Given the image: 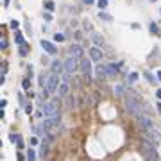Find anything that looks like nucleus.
I'll return each instance as SVG.
<instances>
[{"mask_svg": "<svg viewBox=\"0 0 161 161\" xmlns=\"http://www.w3.org/2000/svg\"><path fill=\"white\" fill-rule=\"evenodd\" d=\"M57 95L61 97V98H66L70 95V84L66 82V80H63L61 84H59V88H57Z\"/></svg>", "mask_w": 161, "mask_h": 161, "instance_id": "nucleus-11", "label": "nucleus"}, {"mask_svg": "<svg viewBox=\"0 0 161 161\" xmlns=\"http://www.w3.org/2000/svg\"><path fill=\"white\" fill-rule=\"evenodd\" d=\"M125 106H127V111H129L131 115H134L136 118H138L140 115H143V113H145L143 104H142V98H140L132 90H131L129 95L125 97Z\"/></svg>", "mask_w": 161, "mask_h": 161, "instance_id": "nucleus-1", "label": "nucleus"}, {"mask_svg": "<svg viewBox=\"0 0 161 161\" xmlns=\"http://www.w3.org/2000/svg\"><path fill=\"white\" fill-rule=\"evenodd\" d=\"M57 104H59V100L57 98H54L52 102H43L41 104V113L45 116H54V115H57Z\"/></svg>", "mask_w": 161, "mask_h": 161, "instance_id": "nucleus-3", "label": "nucleus"}, {"mask_svg": "<svg viewBox=\"0 0 161 161\" xmlns=\"http://www.w3.org/2000/svg\"><path fill=\"white\" fill-rule=\"evenodd\" d=\"M90 57L91 61H102V50L98 47H91L90 49Z\"/></svg>", "mask_w": 161, "mask_h": 161, "instance_id": "nucleus-13", "label": "nucleus"}, {"mask_svg": "<svg viewBox=\"0 0 161 161\" xmlns=\"http://www.w3.org/2000/svg\"><path fill=\"white\" fill-rule=\"evenodd\" d=\"M145 138L150 140L154 145H159V143H161V132H159L158 129H154V127H152L150 131H145Z\"/></svg>", "mask_w": 161, "mask_h": 161, "instance_id": "nucleus-8", "label": "nucleus"}, {"mask_svg": "<svg viewBox=\"0 0 161 161\" xmlns=\"http://www.w3.org/2000/svg\"><path fill=\"white\" fill-rule=\"evenodd\" d=\"M80 36H82V32L77 31V32H75V38H77V39H80Z\"/></svg>", "mask_w": 161, "mask_h": 161, "instance_id": "nucleus-38", "label": "nucleus"}, {"mask_svg": "<svg viewBox=\"0 0 161 161\" xmlns=\"http://www.w3.org/2000/svg\"><path fill=\"white\" fill-rule=\"evenodd\" d=\"M95 73H97L98 79H106L107 77V66L106 65H98L97 68H95Z\"/></svg>", "mask_w": 161, "mask_h": 161, "instance_id": "nucleus-15", "label": "nucleus"}, {"mask_svg": "<svg viewBox=\"0 0 161 161\" xmlns=\"http://www.w3.org/2000/svg\"><path fill=\"white\" fill-rule=\"evenodd\" d=\"M136 80H138V73H136V72H131L129 77H127V82H129V84H134Z\"/></svg>", "mask_w": 161, "mask_h": 161, "instance_id": "nucleus-18", "label": "nucleus"}, {"mask_svg": "<svg viewBox=\"0 0 161 161\" xmlns=\"http://www.w3.org/2000/svg\"><path fill=\"white\" fill-rule=\"evenodd\" d=\"M156 97H158V100H161V90H158V91H156Z\"/></svg>", "mask_w": 161, "mask_h": 161, "instance_id": "nucleus-39", "label": "nucleus"}, {"mask_svg": "<svg viewBox=\"0 0 161 161\" xmlns=\"http://www.w3.org/2000/svg\"><path fill=\"white\" fill-rule=\"evenodd\" d=\"M36 159V154H34V150L32 149H29V152H27V161H34Z\"/></svg>", "mask_w": 161, "mask_h": 161, "instance_id": "nucleus-26", "label": "nucleus"}, {"mask_svg": "<svg viewBox=\"0 0 161 161\" xmlns=\"http://www.w3.org/2000/svg\"><path fill=\"white\" fill-rule=\"evenodd\" d=\"M41 47H43V50L47 52V54H50V56H56L57 54V49H56V45L54 43H50V41H47V39H41Z\"/></svg>", "mask_w": 161, "mask_h": 161, "instance_id": "nucleus-10", "label": "nucleus"}, {"mask_svg": "<svg viewBox=\"0 0 161 161\" xmlns=\"http://www.w3.org/2000/svg\"><path fill=\"white\" fill-rule=\"evenodd\" d=\"M145 77H147V79H149V82H152V84H154V82H156V77H152V75H150V73H149V72H147V73H145Z\"/></svg>", "mask_w": 161, "mask_h": 161, "instance_id": "nucleus-32", "label": "nucleus"}, {"mask_svg": "<svg viewBox=\"0 0 161 161\" xmlns=\"http://www.w3.org/2000/svg\"><path fill=\"white\" fill-rule=\"evenodd\" d=\"M142 149H143V156L147 161H159V154L156 150V145H154L150 140H143V143H142Z\"/></svg>", "mask_w": 161, "mask_h": 161, "instance_id": "nucleus-2", "label": "nucleus"}, {"mask_svg": "<svg viewBox=\"0 0 161 161\" xmlns=\"http://www.w3.org/2000/svg\"><path fill=\"white\" fill-rule=\"evenodd\" d=\"M97 4H98V7H100V9H106V7H107V0H98Z\"/></svg>", "mask_w": 161, "mask_h": 161, "instance_id": "nucleus-29", "label": "nucleus"}, {"mask_svg": "<svg viewBox=\"0 0 161 161\" xmlns=\"http://www.w3.org/2000/svg\"><path fill=\"white\" fill-rule=\"evenodd\" d=\"M15 41H16L18 45H25V39H23V34H22V32H16V34H15Z\"/></svg>", "mask_w": 161, "mask_h": 161, "instance_id": "nucleus-19", "label": "nucleus"}, {"mask_svg": "<svg viewBox=\"0 0 161 161\" xmlns=\"http://www.w3.org/2000/svg\"><path fill=\"white\" fill-rule=\"evenodd\" d=\"M66 104H68V107H73V106H75V98H73V95H68V97H66Z\"/></svg>", "mask_w": 161, "mask_h": 161, "instance_id": "nucleus-24", "label": "nucleus"}, {"mask_svg": "<svg viewBox=\"0 0 161 161\" xmlns=\"http://www.w3.org/2000/svg\"><path fill=\"white\" fill-rule=\"evenodd\" d=\"M149 29H150V32H152V34H159V29H158V25L154 23V22L149 25Z\"/></svg>", "mask_w": 161, "mask_h": 161, "instance_id": "nucleus-27", "label": "nucleus"}, {"mask_svg": "<svg viewBox=\"0 0 161 161\" xmlns=\"http://www.w3.org/2000/svg\"><path fill=\"white\" fill-rule=\"evenodd\" d=\"M25 113H27V115H31V113H32V104L31 102L25 104Z\"/></svg>", "mask_w": 161, "mask_h": 161, "instance_id": "nucleus-31", "label": "nucleus"}, {"mask_svg": "<svg viewBox=\"0 0 161 161\" xmlns=\"http://www.w3.org/2000/svg\"><path fill=\"white\" fill-rule=\"evenodd\" d=\"M31 86H32L31 79H23V80H22V88H23L25 91H29V90H31Z\"/></svg>", "mask_w": 161, "mask_h": 161, "instance_id": "nucleus-20", "label": "nucleus"}, {"mask_svg": "<svg viewBox=\"0 0 161 161\" xmlns=\"http://www.w3.org/2000/svg\"><path fill=\"white\" fill-rule=\"evenodd\" d=\"M45 22H52V15H50V11H47V13H45Z\"/></svg>", "mask_w": 161, "mask_h": 161, "instance_id": "nucleus-34", "label": "nucleus"}, {"mask_svg": "<svg viewBox=\"0 0 161 161\" xmlns=\"http://www.w3.org/2000/svg\"><path fill=\"white\" fill-rule=\"evenodd\" d=\"M59 120H61V115H54V116H47L45 120H43V127H45V131L49 132V131H52L54 127H57L59 125Z\"/></svg>", "mask_w": 161, "mask_h": 161, "instance_id": "nucleus-6", "label": "nucleus"}, {"mask_svg": "<svg viewBox=\"0 0 161 161\" xmlns=\"http://www.w3.org/2000/svg\"><path fill=\"white\" fill-rule=\"evenodd\" d=\"M158 111L161 113V102H158Z\"/></svg>", "mask_w": 161, "mask_h": 161, "instance_id": "nucleus-41", "label": "nucleus"}, {"mask_svg": "<svg viewBox=\"0 0 161 161\" xmlns=\"http://www.w3.org/2000/svg\"><path fill=\"white\" fill-rule=\"evenodd\" d=\"M100 18H102V20H106V22H109V20H111V16L109 15H106V13H102V11H100V15H98Z\"/></svg>", "mask_w": 161, "mask_h": 161, "instance_id": "nucleus-30", "label": "nucleus"}, {"mask_svg": "<svg viewBox=\"0 0 161 161\" xmlns=\"http://www.w3.org/2000/svg\"><path fill=\"white\" fill-rule=\"evenodd\" d=\"M0 47H2V49H5V47H7V41H5V39H2V41H0Z\"/></svg>", "mask_w": 161, "mask_h": 161, "instance_id": "nucleus-36", "label": "nucleus"}, {"mask_svg": "<svg viewBox=\"0 0 161 161\" xmlns=\"http://www.w3.org/2000/svg\"><path fill=\"white\" fill-rule=\"evenodd\" d=\"M82 52H84V49H82L80 45H73L72 49H70V56H73V57L80 59V57H82Z\"/></svg>", "mask_w": 161, "mask_h": 161, "instance_id": "nucleus-14", "label": "nucleus"}, {"mask_svg": "<svg viewBox=\"0 0 161 161\" xmlns=\"http://www.w3.org/2000/svg\"><path fill=\"white\" fill-rule=\"evenodd\" d=\"M27 52H29V47H27V43H25V45H20V56H27Z\"/></svg>", "mask_w": 161, "mask_h": 161, "instance_id": "nucleus-25", "label": "nucleus"}, {"mask_svg": "<svg viewBox=\"0 0 161 161\" xmlns=\"http://www.w3.org/2000/svg\"><path fill=\"white\" fill-rule=\"evenodd\" d=\"M91 39H93L95 45H102V38H100L98 34H91Z\"/></svg>", "mask_w": 161, "mask_h": 161, "instance_id": "nucleus-23", "label": "nucleus"}, {"mask_svg": "<svg viewBox=\"0 0 161 161\" xmlns=\"http://www.w3.org/2000/svg\"><path fill=\"white\" fill-rule=\"evenodd\" d=\"M32 132H34L36 136H43V134H45L47 131H45V127H43V124H41V125H36V127H32Z\"/></svg>", "mask_w": 161, "mask_h": 161, "instance_id": "nucleus-17", "label": "nucleus"}, {"mask_svg": "<svg viewBox=\"0 0 161 161\" xmlns=\"http://www.w3.org/2000/svg\"><path fill=\"white\" fill-rule=\"evenodd\" d=\"M138 124H140V127H142L143 131H150L152 127H154L150 116H145V115H140V116H138Z\"/></svg>", "mask_w": 161, "mask_h": 161, "instance_id": "nucleus-9", "label": "nucleus"}, {"mask_svg": "<svg viewBox=\"0 0 161 161\" xmlns=\"http://www.w3.org/2000/svg\"><path fill=\"white\" fill-rule=\"evenodd\" d=\"M50 70H52V73H63L65 72V63H61L59 59H56V61L50 63Z\"/></svg>", "mask_w": 161, "mask_h": 161, "instance_id": "nucleus-12", "label": "nucleus"}, {"mask_svg": "<svg viewBox=\"0 0 161 161\" xmlns=\"http://www.w3.org/2000/svg\"><path fill=\"white\" fill-rule=\"evenodd\" d=\"M54 39H56V41H65V34L57 32V34H54Z\"/></svg>", "mask_w": 161, "mask_h": 161, "instance_id": "nucleus-28", "label": "nucleus"}, {"mask_svg": "<svg viewBox=\"0 0 161 161\" xmlns=\"http://www.w3.org/2000/svg\"><path fill=\"white\" fill-rule=\"evenodd\" d=\"M77 61H79V59L73 57V56H70L68 59H66V61H65V73H70V75H72V73L77 70V66H79Z\"/></svg>", "mask_w": 161, "mask_h": 161, "instance_id": "nucleus-7", "label": "nucleus"}, {"mask_svg": "<svg viewBox=\"0 0 161 161\" xmlns=\"http://www.w3.org/2000/svg\"><path fill=\"white\" fill-rule=\"evenodd\" d=\"M49 145H50V142L49 140H43L41 142V145H39V156H47V154H49Z\"/></svg>", "mask_w": 161, "mask_h": 161, "instance_id": "nucleus-16", "label": "nucleus"}, {"mask_svg": "<svg viewBox=\"0 0 161 161\" xmlns=\"http://www.w3.org/2000/svg\"><path fill=\"white\" fill-rule=\"evenodd\" d=\"M84 29L86 31H91V23L90 22H84Z\"/></svg>", "mask_w": 161, "mask_h": 161, "instance_id": "nucleus-35", "label": "nucleus"}, {"mask_svg": "<svg viewBox=\"0 0 161 161\" xmlns=\"http://www.w3.org/2000/svg\"><path fill=\"white\" fill-rule=\"evenodd\" d=\"M0 106H2V109H4V107H5V106H7V100H5V98H4V100H2V102H0Z\"/></svg>", "mask_w": 161, "mask_h": 161, "instance_id": "nucleus-37", "label": "nucleus"}, {"mask_svg": "<svg viewBox=\"0 0 161 161\" xmlns=\"http://www.w3.org/2000/svg\"><path fill=\"white\" fill-rule=\"evenodd\" d=\"M113 91H115V95H116V97H120V95L124 93V86H122V84H116L115 88H113Z\"/></svg>", "mask_w": 161, "mask_h": 161, "instance_id": "nucleus-22", "label": "nucleus"}, {"mask_svg": "<svg viewBox=\"0 0 161 161\" xmlns=\"http://www.w3.org/2000/svg\"><path fill=\"white\" fill-rule=\"evenodd\" d=\"M59 73H50L49 77H47V84H45V88L49 93H54V91H57L59 88Z\"/></svg>", "mask_w": 161, "mask_h": 161, "instance_id": "nucleus-4", "label": "nucleus"}, {"mask_svg": "<svg viewBox=\"0 0 161 161\" xmlns=\"http://www.w3.org/2000/svg\"><path fill=\"white\" fill-rule=\"evenodd\" d=\"M156 77H158V79L161 80V72H158V75H156Z\"/></svg>", "mask_w": 161, "mask_h": 161, "instance_id": "nucleus-42", "label": "nucleus"}, {"mask_svg": "<svg viewBox=\"0 0 161 161\" xmlns=\"http://www.w3.org/2000/svg\"><path fill=\"white\" fill-rule=\"evenodd\" d=\"M80 70H82V77H84V80L86 82H91V61L90 59H82V61H80Z\"/></svg>", "mask_w": 161, "mask_h": 161, "instance_id": "nucleus-5", "label": "nucleus"}, {"mask_svg": "<svg viewBox=\"0 0 161 161\" xmlns=\"http://www.w3.org/2000/svg\"><path fill=\"white\" fill-rule=\"evenodd\" d=\"M43 5H45V9H47V11H50V13H52L54 9H56V5H54V2H52V0H47V2H45Z\"/></svg>", "mask_w": 161, "mask_h": 161, "instance_id": "nucleus-21", "label": "nucleus"}, {"mask_svg": "<svg viewBox=\"0 0 161 161\" xmlns=\"http://www.w3.org/2000/svg\"><path fill=\"white\" fill-rule=\"evenodd\" d=\"M82 2H84V4H93L95 0H82Z\"/></svg>", "mask_w": 161, "mask_h": 161, "instance_id": "nucleus-40", "label": "nucleus"}, {"mask_svg": "<svg viewBox=\"0 0 161 161\" xmlns=\"http://www.w3.org/2000/svg\"><path fill=\"white\" fill-rule=\"evenodd\" d=\"M9 25H11V29H18V27H20V23H18V20H13V22H11Z\"/></svg>", "mask_w": 161, "mask_h": 161, "instance_id": "nucleus-33", "label": "nucleus"}]
</instances>
